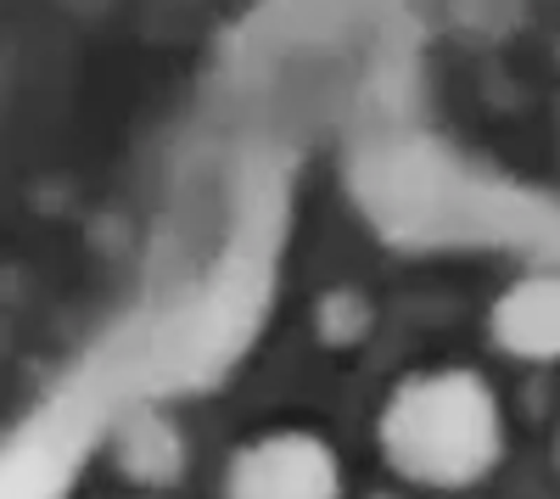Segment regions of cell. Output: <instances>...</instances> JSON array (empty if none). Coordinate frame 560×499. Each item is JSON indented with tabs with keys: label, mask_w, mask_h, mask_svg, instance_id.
I'll list each match as a JSON object with an SVG mask.
<instances>
[{
	"label": "cell",
	"mask_w": 560,
	"mask_h": 499,
	"mask_svg": "<svg viewBox=\"0 0 560 499\" xmlns=\"http://www.w3.org/2000/svg\"><path fill=\"white\" fill-rule=\"evenodd\" d=\"M493 343L527 365L560 359V276H522L504 287L493 303Z\"/></svg>",
	"instance_id": "cell-3"
},
{
	"label": "cell",
	"mask_w": 560,
	"mask_h": 499,
	"mask_svg": "<svg viewBox=\"0 0 560 499\" xmlns=\"http://www.w3.org/2000/svg\"><path fill=\"white\" fill-rule=\"evenodd\" d=\"M118 461H124V472L129 477H140V483H168L174 472H179V438L163 427V421H135L124 438H118Z\"/></svg>",
	"instance_id": "cell-4"
},
{
	"label": "cell",
	"mask_w": 560,
	"mask_h": 499,
	"mask_svg": "<svg viewBox=\"0 0 560 499\" xmlns=\"http://www.w3.org/2000/svg\"><path fill=\"white\" fill-rule=\"evenodd\" d=\"M382 455L404 483L420 488H471L499 466L504 416L477 371H420L382 404Z\"/></svg>",
	"instance_id": "cell-1"
},
{
	"label": "cell",
	"mask_w": 560,
	"mask_h": 499,
	"mask_svg": "<svg viewBox=\"0 0 560 499\" xmlns=\"http://www.w3.org/2000/svg\"><path fill=\"white\" fill-rule=\"evenodd\" d=\"M224 499H342V461L314 432H264L230 455Z\"/></svg>",
	"instance_id": "cell-2"
}]
</instances>
